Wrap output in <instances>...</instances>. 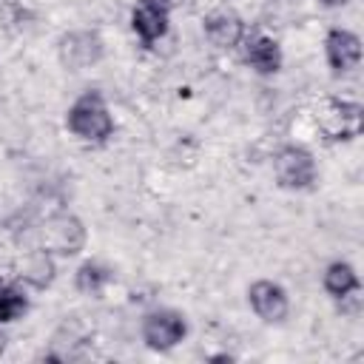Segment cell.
<instances>
[{
    "mask_svg": "<svg viewBox=\"0 0 364 364\" xmlns=\"http://www.w3.org/2000/svg\"><path fill=\"white\" fill-rule=\"evenodd\" d=\"M65 125L74 136L85 139V142H105L114 134V117L102 100V94L97 91H85L82 97H77L65 114Z\"/></svg>",
    "mask_w": 364,
    "mask_h": 364,
    "instance_id": "cell-1",
    "label": "cell"
},
{
    "mask_svg": "<svg viewBox=\"0 0 364 364\" xmlns=\"http://www.w3.org/2000/svg\"><path fill=\"white\" fill-rule=\"evenodd\" d=\"M85 245V228L71 213H54L40 225V250L74 256Z\"/></svg>",
    "mask_w": 364,
    "mask_h": 364,
    "instance_id": "cell-4",
    "label": "cell"
},
{
    "mask_svg": "<svg viewBox=\"0 0 364 364\" xmlns=\"http://www.w3.org/2000/svg\"><path fill=\"white\" fill-rule=\"evenodd\" d=\"M17 279H20V282L34 284L37 290L48 287V284H51V279H54V264H51V256H48L46 250H40V247H37L34 253H28V256L23 259Z\"/></svg>",
    "mask_w": 364,
    "mask_h": 364,
    "instance_id": "cell-13",
    "label": "cell"
},
{
    "mask_svg": "<svg viewBox=\"0 0 364 364\" xmlns=\"http://www.w3.org/2000/svg\"><path fill=\"white\" fill-rule=\"evenodd\" d=\"M26 310H28V299H26V293H23L14 282L0 279V324H11V321H17Z\"/></svg>",
    "mask_w": 364,
    "mask_h": 364,
    "instance_id": "cell-14",
    "label": "cell"
},
{
    "mask_svg": "<svg viewBox=\"0 0 364 364\" xmlns=\"http://www.w3.org/2000/svg\"><path fill=\"white\" fill-rule=\"evenodd\" d=\"M202 31H205L210 46H216V48H236L245 40V20L236 11H230V9H216V11L205 14Z\"/></svg>",
    "mask_w": 364,
    "mask_h": 364,
    "instance_id": "cell-8",
    "label": "cell"
},
{
    "mask_svg": "<svg viewBox=\"0 0 364 364\" xmlns=\"http://www.w3.org/2000/svg\"><path fill=\"white\" fill-rule=\"evenodd\" d=\"M111 279H114V273L102 262H82L74 273V284L82 293H100V290H105V284Z\"/></svg>",
    "mask_w": 364,
    "mask_h": 364,
    "instance_id": "cell-15",
    "label": "cell"
},
{
    "mask_svg": "<svg viewBox=\"0 0 364 364\" xmlns=\"http://www.w3.org/2000/svg\"><path fill=\"white\" fill-rule=\"evenodd\" d=\"M273 173L279 179L282 188L287 191H307L316 182V159L307 148L299 145H284L276 156H273Z\"/></svg>",
    "mask_w": 364,
    "mask_h": 364,
    "instance_id": "cell-3",
    "label": "cell"
},
{
    "mask_svg": "<svg viewBox=\"0 0 364 364\" xmlns=\"http://www.w3.org/2000/svg\"><path fill=\"white\" fill-rule=\"evenodd\" d=\"M316 125L327 139H353L361 134L364 125V111L353 100H338V97H324L316 108Z\"/></svg>",
    "mask_w": 364,
    "mask_h": 364,
    "instance_id": "cell-2",
    "label": "cell"
},
{
    "mask_svg": "<svg viewBox=\"0 0 364 364\" xmlns=\"http://www.w3.org/2000/svg\"><path fill=\"white\" fill-rule=\"evenodd\" d=\"M321 6H327V9H336V6H344L347 0H318Z\"/></svg>",
    "mask_w": 364,
    "mask_h": 364,
    "instance_id": "cell-16",
    "label": "cell"
},
{
    "mask_svg": "<svg viewBox=\"0 0 364 364\" xmlns=\"http://www.w3.org/2000/svg\"><path fill=\"white\" fill-rule=\"evenodd\" d=\"M188 333V324H185V316L176 313V310H168V307H159V310H151L145 313L142 318V341L156 350V353H168L173 350Z\"/></svg>",
    "mask_w": 364,
    "mask_h": 364,
    "instance_id": "cell-5",
    "label": "cell"
},
{
    "mask_svg": "<svg viewBox=\"0 0 364 364\" xmlns=\"http://www.w3.org/2000/svg\"><path fill=\"white\" fill-rule=\"evenodd\" d=\"M245 63L259 74H276L282 68V48L267 34H245Z\"/></svg>",
    "mask_w": 364,
    "mask_h": 364,
    "instance_id": "cell-11",
    "label": "cell"
},
{
    "mask_svg": "<svg viewBox=\"0 0 364 364\" xmlns=\"http://www.w3.org/2000/svg\"><path fill=\"white\" fill-rule=\"evenodd\" d=\"M247 301H250L253 313L262 321H267V324L284 321L287 318V310H290L284 287L276 284V282H267V279H259V282H253L247 287Z\"/></svg>",
    "mask_w": 364,
    "mask_h": 364,
    "instance_id": "cell-6",
    "label": "cell"
},
{
    "mask_svg": "<svg viewBox=\"0 0 364 364\" xmlns=\"http://www.w3.org/2000/svg\"><path fill=\"white\" fill-rule=\"evenodd\" d=\"M324 54L333 74L353 71L361 63V40L350 28H330L324 37Z\"/></svg>",
    "mask_w": 364,
    "mask_h": 364,
    "instance_id": "cell-7",
    "label": "cell"
},
{
    "mask_svg": "<svg viewBox=\"0 0 364 364\" xmlns=\"http://www.w3.org/2000/svg\"><path fill=\"white\" fill-rule=\"evenodd\" d=\"M6 341H9V338H6V333H3V330H0V355H3V353H6Z\"/></svg>",
    "mask_w": 364,
    "mask_h": 364,
    "instance_id": "cell-17",
    "label": "cell"
},
{
    "mask_svg": "<svg viewBox=\"0 0 364 364\" xmlns=\"http://www.w3.org/2000/svg\"><path fill=\"white\" fill-rule=\"evenodd\" d=\"M156 3H159V6H168V9H171V3H173V0H156Z\"/></svg>",
    "mask_w": 364,
    "mask_h": 364,
    "instance_id": "cell-18",
    "label": "cell"
},
{
    "mask_svg": "<svg viewBox=\"0 0 364 364\" xmlns=\"http://www.w3.org/2000/svg\"><path fill=\"white\" fill-rule=\"evenodd\" d=\"M168 17H171L168 6H159L156 0H139L131 11V28L145 46H154L168 34Z\"/></svg>",
    "mask_w": 364,
    "mask_h": 364,
    "instance_id": "cell-10",
    "label": "cell"
},
{
    "mask_svg": "<svg viewBox=\"0 0 364 364\" xmlns=\"http://www.w3.org/2000/svg\"><path fill=\"white\" fill-rule=\"evenodd\" d=\"M102 57V40L94 31H71L60 40V60L71 71L88 68Z\"/></svg>",
    "mask_w": 364,
    "mask_h": 364,
    "instance_id": "cell-9",
    "label": "cell"
},
{
    "mask_svg": "<svg viewBox=\"0 0 364 364\" xmlns=\"http://www.w3.org/2000/svg\"><path fill=\"white\" fill-rule=\"evenodd\" d=\"M321 284H324V290H327L333 299H347V296H353V293L361 290L358 273H355V267L347 264V262H333V264H327Z\"/></svg>",
    "mask_w": 364,
    "mask_h": 364,
    "instance_id": "cell-12",
    "label": "cell"
}]
</instances>
